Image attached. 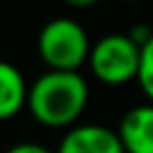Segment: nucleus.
Instances as JSON below:
<instances>
[{"label": "nucleus", "mask_w": 153, "mask_h": 153, "mask_svg": "<svg viewBox=\"0 0 153 153\" xmlns=\"http://www.w3.org/2000/svg\"><path fill=\"white\" fill-rule=\"evenodd\" d=\"M88 81L81 72L45 69L29 84V115L48 129H69L88 105Z\"/></svg>", "instance_id": "nucleus-1"}, {"label": "nucleus", "mask_w": 153, "mask_h": 153, "mask_svg": "<svg viewBox=\"0 0 153 153\" xmlns=\"http://www.w3.org/2000/svg\"><path fill=\"white\" fill-rule=\"evenodd\" d=\"M91 45L86 29L72 17H55L45 22L36 38V50L43 65L62 72H79L88 62Z\"/></svg>", "instance_id": "nucleus-2"}, {"label": "nucleus", "mask_w": 153, "mask_h": 153, "mask_svg": "<svg viewBox=\"0 0 153 153\" xmlns=\"http://www.w3.org/2000/svg\"><path fill=\"white\" fill-rule=\"evenodd\" d=\"M86 65L91 74L105 86H122L136 81L141 65V45H136L129 33H108L91 45Z\"/></svg>", "instance_id": "nucleus-3"}, {"label": "nucleus", "mask_w": 153, "mask_h": 153, "mask_svg": "<svg viewBox=\"0 0 153 153\" xmlns=\"http://www.w3.org/2000/svg\"><path fill=\"white\" fill-rule=\"evenodd\" d=\"M55 153H127L117 129L103 124H74L60 139Z\"/></svg>", "instance_id": "nucleus-4"}, {"label": "nucleus", "mask_w": 153, "mask_h": 153, "mask_svg": "<svg viewBox=\"0 0 153 153\" xmlns=\"http://www.w3.org/2000/svg\"><path fill=\"white\" fill-rule=\"evenodd\" d=\"M127 153H153V103L129 108L117 124Z\"/></svg>", "instance_id": "nucleus-5"}, {"label": "nucleus", "mask_w": 153, "mask_h": 153, "mask_svg": "<svg viewBox=\"0 0 153 153\" xmlns=\"http://www.w3.org/2000/svg\"><path fill=\"white\" fill-rule=\"evenodd\" d=\"M29 100V81L22 69L7 60H0V122L17 117L26 110Z\"/></svg>", "instance_id": "nucleus-6"}, {"label": "nucleus", "mask_w": 153, "mask_h": 153, "mask_svg": "<svg viewBox=\"0 0 153 153\" xmlns=\"http://www.w3.org/2000/svg\"><path fill=\"white\" fill-rule=\"evenodd\" d=\"M136 84L148 98V103H153V38L141 48V65H139Z\"/></svg>", "instance_id": "nucleus-7"}, {"label": "nucleus", "mask_w": 153, "mask_h": 153, "mask_svg": "<svg viewBox=\"0 0 153 153\" xmlns=\"http://www.w3.org/2000/svg\"><path fill=\"white\" fill-rule=\"evenodd\" d=\"M5 153H55V151H50L43 143H36V141H19V143L10 146Z\"/></svg>", "instance_id": "nucleus-8"}, {"label": "nucleus", "mask_w": 153, "mask_h": 153, "mask_svg": "<svg viewBox=\"0 0 153 153\" xmlns=\"http://www.w3.org/2000/svg\"><path fill=\"white\" fill-rule=\"evenodd\" d=\"M65 5H69V7H79V10H84V7H91V5H96L98 0H62Z\"/></svg>", "instance_id": "nucleus-9"}, {"label": "nucleus", "mask_w": 153, "mask_h": 153, "mask_svg": "<svg viewBox=\"0 0 153 153\" xmlns=\"http://www.w3.org/2000/svg\"><path fill=\"white\" fill-rule=\"evenodd\" d=\"M120 2H139V0H120Z\"/></svg>", "instance_id": "nucleus-10"}, {"label": "nucleus", "mask_w": 153, "mask_h": 153, "mask_svg": "<svg viewBox=\"0 0 153 153\" xmlns=\"http://www.w3.org/2000/svg\"><path fill=\"white\" fill-rule=\"evenodd\" d=\"M7 2H10V0H7Z\"/></svg>", "instance_id": "nucleus-11"}]
</instances>
